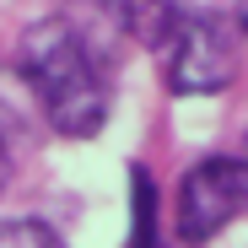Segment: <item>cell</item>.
I'll return each instance as SVG.
<instances>
[{
    "label": "cell",
    "mask_w": 248,
    "mask_h": 248,
    "mask_svg": "<svg viewBox=\"0 0 248 248\" xmlns=\"http://www.w3.org/2000/svg\"><path fill=\"white\" fill-rule=\"evenodd\" d=\"M243 216H248V162L243 156H200L178 178V194H173L178 243L205 248Z\"/></svg>",
    "instance_id": "3957f363"
},
{
    "label": "cell",
    "mask_w": 248,
    "mask_h": 248,
    "mask_svg": "<svg viewBox=\"0 0 248 248\" xmlns=\"http://www.w3.org/2000/svg\"><path fill=\"white\" fill-rule=\"evenodd\" d=\"M156 227H162V194L151 168H130V232H124V248H156Z\"/></svg>",
    "instance_id": "277c9868"
},
{
    "label": "cell",
    "mask_w": 248,
    "mask_h": 248,
    "mask_svg": "<svg viewBox=\"0 0 248 248\" xmlns=\"http://www.w3.org/2000/svg\"><path fill=\"white\" fill-rule=\"evenodd\" d=\"M16 146H22V113H16V103L6 97V87H0V194H6V184H11Z\"/></svg>",
    "instance_id": "8992f818"
},
{
    "label": "cell",
    "mask_w": 248,
    "mask_h": 248,
    "mask_svg": "<svg viewBox=\"0 0 248 248\" xmlns=\"http://www.w3.org/2000/svg\"><path fill=\"white\" fill-rule=\"evenodd\" d=\"M243 162H248V156H243Z\"/></svg>",
    "instance_id": "ba28073f"
},
{
    "label": "cell",
    "mask_w": 248,
    "mask_h": 248,
    "mask_svg": "<svg viewBox=\"0 0 248 248\" xmlns=\"http://www.w3.org/2000/svg\"><path fill=\"white\" fill-rule=\"evenodd\" d=\"M232 22H243V32H248V6H243V11H237V16H232Z\"/></svg>",
    "instance_id": "52a82bcc"
},
{
    "label": "cell",
    "mask_w": 248,
    "mask_h": 248,
    "mask_svg": "<svg viewBox=\"0 0 248 248\" xmlns=\"http://www.w3.org/2000/svg\"><path fill=\"white\" fill-rule=\"evenodd\" d=\"M156 60H162V81H168L173 97H211V92H227L237 81V27L216 11H189L178 6L173 11V27L162 32L156 44Z\"/></svg>",
    "instance_id": "7a4b0ae2"
},
{
    "label": "cell",
    "mask_w": 248,
    "mask_h": 248,
    "mask_svg": "<svg viewBox=\"0 0 248 248\" xmlns=\"http://www.w3.org/2000/svg\"><path fill=\"white\" fill-rule=\"evenodd\" d=\"M16 76L38 108V119L65 140H92L103 135L113 87L103 54L92 49V38L81 32L70 16H38L22 44H16Z\"/></svg>",
    "instance_id": "6da1fadb"
},
{
    "label": "cell",
    "mask_w": 248,
    "mask_h": 248,
    "mask_svg": "<svg viewBox=\"0 0 248 248\" xmlns=\"http://www.w3.org/2000/svg\"><path fill=\"white\" fill-rule=\"evenodd\" d=\"M0 248H65V237L38 216H6L0 221Z\"/></svg>",
    "instance_id": "5b68a950"
}]
</instances>
